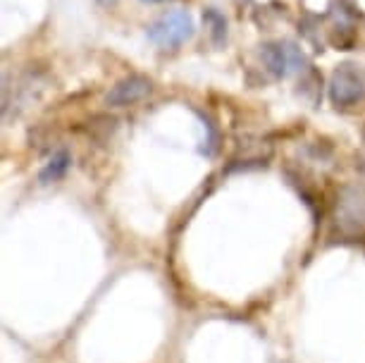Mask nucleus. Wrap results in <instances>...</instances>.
Here are the masks:
<instances>
[{"mask_svg":"<svg viewBox=\"0 0 365 363\" xmlns=\"http://www.w3.org/2000/svg\"><path fill=\"white\" fill-rule=\"evenodd\" d=\"M196 24L187 10H170L148 26V41L163 51H175L194 36Z\"/></svg>","mask_w":365,"mask_h":363,"instance_id":"obj_1","label":"nucleus"},{"mask_svg":"<svg viewBox=\"0 0 365 363\" xmlns=\"http://www.w3.org/2000/svg\"><path fill=\"white\" fill-rule=\"evenodd\" d=\"M365 98V72L354 63H341L329 77V101L336 108H354Z\"/></svg>","mask_w":365,"mask_h":363,"instance_id":"obj_2","label":"nucleus"},{"mask_svg":"<svg viewBox=\"0 0 365 363\" xmlns=\"http://www.w3.org/2000/svg\"><path fill=\"white\" fill-rule=\"evenodd\" d=\"M260 56H263L267 72L277 79H287L308 67L306 56L294 41H270V44L260 48Z\"/></svg>","mask_w":365,"mask_h":363,"instance_id":"obj_3","label":"nucleus"},{"mask_svg":"<svg viewBox=\"0 0 365 363\" xmlns=\"http://www.w3.org/2000/svg\"><path fill=\"white\" fill-rule=\"evenodd\" d=\"M336 225L346 235L365 230V187L346 184L336 196Z\"/></svg>","mask_w":365,"mask_h":363,"instance_id":"obj_4","label":"nucleus"},{"mask_svg":"<svg viewBox=\"0 0 365 363\" xmlns=\"http://www.w3.org/2000/svg\"><path fill=\"white\" fill-rule=\"evenodd\" d=\"M150 91H153V84H150L148 77H143V74H129V77L120 79L110 88L106 103L110 108H127L143 101Z\"/></svg>","mask_w":365,"mask_h":363,"instance_id":"obj_5","label":"nucleus"},{"mask_svg":"<svg viewBox=\"0 0 365 363\" xmlns=\"http://www.w3.org/2000/svg\"><path fill=\"white\" fill-rule=\"evenodd\" d=\"M332 29H329V41L336 46V51H349L356 41V12L349 8L344 0L332 8Z\"/></svg>","mask_w":365,"mask_h":363,"instance_id":"obj_6","label":"nucleus"},{"mask_svg":"<svg viewBox=\"0 0 365 363\" xmlns=\"http://www.w3.org/2000/svg\"><path fill=\"white\" fill-rule=\"evenodd\" d=\"M67 168H70V153H67V150H58V153H55L53 158H51V163H48V165L41 170L38 180L43 182V184L58 182V180H63V177H65Z\"/></svg>","mask_w":365,"mask_h":363,"instance_id":"obj_7","label":"nucleus"},{"mask_svg":"<svg viewBox=\"0 0 365 363\" xmlns=\"http://www.w3.org/2000/svg\"><path fill=\"white\" fill-rule=\"evenodd\" d=\"M203 22H205V26L210 29V36H212V41L220 46L222 41L227 39V19L220 15V12H215V10H205L203 12Z\"/></svg>","mask_w":365,"mask_h":363,"instance_id":"obj_8","label":"nucleus"},{"mask_svg":"<svg viewBox=\"0 0 365 363\" xmlns=\"http://www.w3.org/2000/svg\"><path fill=\"white\" fill-rule=\"evenodd\" d=\"M141 3H146V5H158V3H172V0H141Z\"/></svg>","mask_w":365,"mask_h":363,"instance_id":"obj_9","label":"nucleus"},{"mask_svg":"<svg viewBox=\"0 0 365 363\" xmlns=\"http://www.w3.org/2000/svg\"><path fill=\"white\" fill-rule=\"evenodd\" d=\"M101 3H113V0H101Z\"/></svg>","mask_w":365,"mask_h":363,"instance_id":"obj_10","label":"nucleus"}]
</instances>
